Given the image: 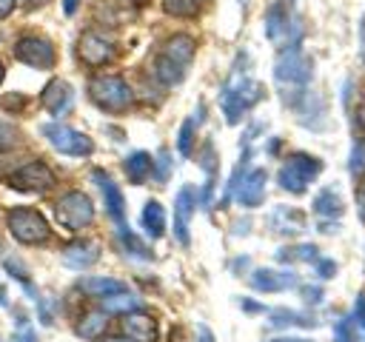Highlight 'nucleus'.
<instances>
[{"label":"nucleus","instance_id":"f257e3e1","mask_svg":"<svg viewBox=\"0 0 365 342\" xmlns=\"http://www.w3.org/2000/svg\"><path fill=\"white\" fill-rule=\"evenodd\" d=\"M194 51H197V43H194L191 34H182V31L171 34L160 46V51L154 57V77H157V83H163V86L182 83L185 74H188V66L194 60Z\"/></svg>","mask_w":365,"mask_h":342},{"label":"nucleus","instance_id":"f03ea898","mask_svg":"<svg viewBox=\"0 0 365 342\" xmlns=\"http://www.w3.org/2000/svg\"><path fill=\"white\" fill-rule=\"evenodd\" d=\"M265 37L277 46V48H288L297 46L302 37V26H299V14L294 0H277L268 6L265 11Z\"/></svg>","mask_w":365,"mask_h":342},{"label":"nucleus","instance_id":"7ed1b4c3","mask_svg":"<svg viewBox=\"0 0 365 342\" xmlns=\"http://www.w3.org/2000/svg\"><path fill=\"white\" fill-rule=\"evenodd\" d=\"M88 100L106 114H123L134 103L131 86L117 74H100L88 83Z\"/></svg>","mask_w":365,"mask_h":342},{"label":"nucleus","instance_id":"20e7f679","mask_svg":"<svg viewBox=\"0 0 365 342\" xmlns=\"http://www.w3.org/2000/svg\"><path fill=\"white\" fill-rule=\"evenodd\" d=\"M314 77V60L302 51V46H288V48H279V57L274 63V80L285 88H305Z\"/></svg>","mask_w":365,"mask_h":342},{"label":"nucleus","instance_id":"39448f33","mask_svg":"<svg viewBox=\"0 0 365 342\" xmlns=\"http://www.w3.org/2000/svg\"><path fill=\"white\" fill-rule=\"evenodd\" d=\"M262 100V86L251 77H240L234 80L231 86H225L222 97H220V105H222V114H225V123L228 125H237L242 123V117Z\"/></svg>","mask_w":365,"mask_h":342},{"label":"nucleus","instance_id":"423d86ee","mask_svg":"<svg viewBox=\"0 0 365 342\" xmlns=\"http://www.w3.org/2000/svg\"><path fill=\"white\" fill-rule=\"evenodd\" d=\"M6 225L20 245H46L51 239V228L37 208H26V205L11 208L6 214Z\"/></svg>","mask_w":365,"mask_h":342},{"label":"nucleus","instance_id":"0eeeda50","mask_svg":"<svg viewBox=\"0 0 365 342\" xmlns=\"http://www.w3.org/2000/svg\"><path fill=\"white\" fill-rule=\"evenodd\" d=\"M319 174H322V160H317V157L299 151V154H291V157L282 162V168H279V174H277V182H279V188L288 191V194H305L308 185H311Z\"/></svg>","mask_w":365,"mask_h":342},{"label":"nucleus","instance_id":"6e6552de","mask_svg":"<svg viewBox=\"0 0 365 342\" xmlns=\"http://www.w3.org/2000/svg\"><path fill=\"white\" fill-rule=\"evenodd\" d=\"M54 219L66 231H83L94 219V202H91V197L83 194V191H66L54 202Z\"/></svg>","mask_w":365,"mask_h":342},{"label":"nucleus","instance_id":"1a4fd4ad","mask_svg":"<svg viewBox=\"0 0 365 342\" xmlns=\"http://www.w3.org/2000/svg\"><path fill=\"white\" fill-rule=\"evenodd\" d=\"M14 57L29 66V68H37V71H46V68H54L57 63V48L48 37L43 34H23L17 37L14 43Z\"/></svg>","mask_w":365,"mask_h":342},{"label":"nucleus","instance_id":"9d476101","mask_svg":"<svg viewBox=\"0 0 365 342\" xmlns=\"http://www.w3.org/2000/svg\"><path fill=\"white\" fill-rule=\"evenodd\" d=\"M40 134L51 142V148H57L66 157H88L94 151L91 137H86L83 131L68 128L63 123H46V125H40Z\"/></svg>","mask_w":365,"mask_h":342},{"label":"nucleus","instance_id":"9b49d317","mask_svg":"<svg viewBox=\"0 0 365 342\" xmlns=\"http://www.w3.org/2000/svg\"><path fill=\"white\" fill-rule=\"evenodd\" d=\"M6 182L14 188V191H29V194H40V191H48L54 185V171L43 162V160H31V162H23L17 165Z\"/></svg>","mask_w":365,"mask_h":342},{"label":"nucleus","instance_id":"f8f14e48","mask_svg":"<svg viewBox=\"0 0 365 342\" xmlns=\"http://www.w3.org/2000/svg\"><path fill=\"white\" fill-rule=\"evenodd\" d=\"M77 57L86 66L100 68V66H106V63L114 60V46L103 34H97V31H83L80 40H77Z\"/></svg>","mask_w":365,"mask_h":342},{"label":"nucleus","instance_id":"ddd939ff","mask_svg":"<svg viewBox=\"0 0 365 342\" xmlns=\"http://www.w3.org/2000/svg\"><path fill=\"white\" fill-rule=\"evenodd\" d=\"M194 208H197V191L191 185H182L177 191V200H174V237L180 245H188L191 242V217H194Z\"/></svg>","mask_w":365,"mask_h":342},{"label":"nucleus","instance_id":"4468645a","mask_svg":"<svg viewBox=\"0 0 365 342\" xmlns=\"http://www.w3.org/2000/svg\"><path fill=\"white\" fill-rule=\"evenodd\" d=\"M91 177H94V182H97L100 194H103V202H106L108 217L117 222V228H120V225H125V200H123L120 185H117V182H114L103 168H94V171H91Z\"/></svg>","mask_w":365,"mask_h":342},{"label":"nucleus","instance_id":"2eb2a0df","mask_svg":"<svg viewBox=\"0 0 365 342\" xmlns=\"http://www.w3.org/2000/svg\"><path fill=\"white\" fill-rule=\"evenodd\" d=\"M265 185H268V171L265 168H251L237 185V202L242 208H257L265 200Z\"/></svg>","mask_w":365,"mask_h":342},{"label":"nucleus","instance_id":"dca6fc26","mask_svg":"<svg viewBox=\"0 0 365 342\" xmlns=\"http://www.w3.org/2000/svg\"><path fill=\"white\" fill-rule=\"evenodd\" d=\"M251 288L259 294H277V291H288L297 285V274L291 271H274V268H257L248 276Z\"/></svg>","mask_w":365,"mask_h":342},{"label":"nucleus","instance_id":"f3484780","mask_svg":"<svg viewBox=\"0 0 365 342\" xmlns=\"http://www.w3.org/2000/svg\"><path fill=\"white\" fill-rule=\"evenodd\" d=\"M43 105H46V111H48L51 117H63V114L74 105V88H71L66 80L54 77V80L46 83V88H43Z\"/></svg>","mask_w":365,"mask_h":342},{"label":"nucleus","instance_id":"a211bd4d","mask_svg":"<svg viewBox=\"0 0 365 342\" xmlns=\"http://www.w3.org/2000/svg\"><path fill=\"white\" fill-rule=\"evenodd\" d=\"M100 259V245L94 239H74L63 248V262L74 271H86Z\"/></svg>","mask_w":365,"mask_h":342},{"label":"nucleus","instance_id":"6ab92c4d","mask_svg":"<svg viewBox=\"0 0 365 342\" xmlns=\"http://www.w3.org/2000/svg\"><path fill=\"white\" fill-rule=\"evenodd\" d=\"M123 333L134 342H157V322L143 311H128L123 319Z\"/></svg>","mask_w":365,"mask_h":342},{"label":"nucleus","instance_id":"aec40b11","mask_svg":"<svg viewBox=\"0 0 365 342\" xmlns=\"http://www.w3.org/2000/svg\"><path fill=\"white\" fill-rule=\"evenodd\" d=\"M268 225H271L277 234L291 237V234H299V231L305 228V214L297 211V208H291V205H277V208L271 211V217H268Z\"/></svg>","mask_w":365,"mask_h":342},{"label":"nucleus","instance_id":"412c9836","mask_svg":"<svg viewBox=\"0 0 365 342\" xmlns=\"http://www.w3.org/2000/svg\"><path fill=\"white\" fill-rule=\"evenodd\" d=\"M123 171H125V177H128L134 185H143V182L151 177V171H154V160H151L148 151H131V154L123 160Z\"/></svg>","mask_w":365,"mask_h":342},{"label":"nucleus","instance_id":"4be33fe9","mask_svg":"<svg viewBox=\"0 0 365 342\" xmlns=\"http://www.w3.org/2000/svg\"><path fill=\"white\" fill-rule=\"evenodd\" d=\"M342 211H345V205H342V197L336 194V188H322V191L314 197V214H317L319 219L334 222V219L342 217Z\"/></svg>","mask_w":365,"mask_h":342},{"label":"nucleus","instance_id":"5701e85b","mask_svg":"<svg viewBox=\"0 0 365 342\" xmlns=\"http://www.w3.org/2000/svg\"><path fill=\"white\" fill-rule=\"evenodd\" d=\"M140 225L151 239H160L165 234V208L157 200H148L140 211Z\"/></svg>","mask_w":365,"mask_h":342},{"label":"nucleus","instance_id":"b1692460","mask_svg":"<svg viewBox=\"0 0 365 342\" xmlns=\"http://www.w3.org/2000/svg\"><path fill=\"white\" fill-rule=\"evenodd\" d=\"M77 285H80V291H83L86 296H97V299H106V296H111V294L125 291V282H120V279H114V276H83Z\"/></svg>","mask_w":365,"mask_h":342},{"label":"nucleus","instance_id":"393cba45","mask_svg":"<svg viewBox=\"0 0 365 342\" xmlns=\"http://www.w3.org/2000/svg\"><path fill=\"white\" fill-rule=\"evenodd\" d=\"M200 120H202V108H197V111H194L188 120H182V125H180V134H177V151H180L182 157H191V151H194V134H197Z\"/></svg>","mask_w":365,"mask_h":342},{"label":"nucleus","instance_id":"a878e982","mask_svg":"<svg viewBox=\"0 0 365 342\" xmlns=\"http://www.w3.org/2000/svg\"><path fill=\"white\" fill-rule=\"evenodd\" d=\"M106 328H108V319H106L103 311H91V314H86V316L77 319V325H74L77 336H83V339H97Z\"/></svg>","mask_w":365,"mask_h":342},{"label":"nucleus","instance_id":"bb28decb","mask_svg":"<svg viewBox=\"0 0 365 342\" xmlns=\"http://www.w3.org/2000/svg\"><path fill=\"white\" fill-rule=\"evenodd\" d=\"M317 256H319V248L314 242H299L277 251V262H314Z\"/></svg>","mask_w":365,"mask_h":342},{"label":"nucleus","instance_id":"cd10ccee","mask_svg":"<svg viewBox=\"0 0 365 342\" xmlns=\"http://www.w3.org/2000/svg\"><path fill=\"white\" fill-rule=\"evenodd\" d=\"M271 325H274V328H288V325L314 328L317 319L308 316V314H297V311H291V308H277V311H271Z\"/></svg>","mask_w":365,"mask_h":342},{"label":"nucleus","instance_id":"c85d7f7f","mask_svg":"<svg viewBox=\"0 0 365 342\" xmlns=\"http://www.w3.org/2000/svg\"><path fill=\"white\" fill-rule=\"evenodd\" d=\"M3 268H6V274H11L20 285H23V291L26 294H31V299L37 302L40 299V294H37V288H34V282H31V274L26 271V265L17 259V256H9V259H3Z\"/></svg>","mask_w":365,"mask_h":342},{"label":"nucleus","instance_id":"c756f323","mask_svg":"<svg viewBox=\"0 0 365 342\" xmlns=\"http://www.w3.org/2000/svg\"><path fill=\"white\" fill-rule=\"evenodd\" d=\"M103 308L108 314H128V311H137L140 308V299L131 294V291H120V294H111L103 299Z\"/></svg>","mask_w":365,"mask_h":342},{"label":"nucleus","instance_id":"7c9ffc66","mask_svg":"<svg viewBox=\"0 0 365 342\" xmlns=\"http://www.w3.org/2000/svg\"><path fill=\"white\" fill-rule=\"evenodd\" d=\"M163 11L171 17H194L202 9V0H160Z\"/></svg>","mask_w":365,"mask_h":342},{"label":"nucleus","instance_id":"2f4dec72","mask_svg":"<svg viewBox=\"0 0 365 342\" xmlns=\"http://www.w3.org/2000/svg\"><path fill=\"white\" fill-rule=\"evenodd\" d=\"M117 234H120V242H123V248H125L131 256H140V259H151V251L143 245V239H137V237L128 231V225H120V228H117Z\"/></svg>","mask_w":365,"mask_h":342},{"label":"nucleus","instance_id":"473e14b6","mask_svg":"<svg viewBox=\"0 0 365 342\" xmlns=\"http://www.w3.org/2000/svg\"><path fill=\"white\" fill-rule=\"evenodd\" d=\"M348 171H351L354 177H362V174H365V140H362V137L354 140V145H351V154H348Z\"/></svg>","mask_w":365,"mask_h":342},{"label":"nucleus","instance_id":"72a5a7b5","mask_svg":"<svg viewBox=\"0 0 365 342\" xmlns=\"http://www.w3.org/2000/svg\"><path fill=\"white\" fill-rule=\"evenodd\" d=\"M354 328H356L354 319H351V316H342V319L334 325V339H336V342H359Z\"/></svg>","mask_w":365,"mask_h":342},{"label":"nucleus","instance_id":"f704fd0d","mask_svg":"<svg viewBox=\"0 0 365 342\" xmlns=\"http://www.w3.org/2000/svg\"><path fill=\"white\" fill-rule=\"evenodd\" d=\"M151 174L157 177V182H165V180L171 177V157H168V151H160V157H157Z\"/></svg>","mask_w":365,"mask_h":342},{"label":"nucleus","instance_id":"c9c22d12","mask_svg":"<svg viewBox=\"0 0 365 342\" xmlns=\"http://www.w3.org/2000/svg\"><path fill=\"white\" fill-rule=\"evenodd\" d=\"M314 268H317V276H322V279H331L336 274V262L334 259H325V256H317L314 259Z\"/></svg>","mask_w":365,"mask_h":342},{"label":"nucleus","instance_id":"e433bc0d","mask_svg":"<svg viewBox=\"0 0 365 342\" xmlns=\"http://www.w3.org/2000/svg\"><path fill=\"white\" fill-rule=\"evenodd\" d=\"M299 294H302V299H305L308 305H319V302H322V296H325V294H322V288H317V285H302V288H299Z\"/></svg>","mask_w":365,"mask_h":342},{"label":"nucleus","instance_id":"4c0bfd02","mask_svg":"<svg viewBox=\"0 0 365 342\" xmlns=\"http://www.w3.org/2000/svg\"><path fill=\"white\" fill-rule=\"evenodd\" d=\"M351 319H354V325H356V328H362V331H365V294H359V296H356V302H354V316H351Z\"/></svg>","mask_w":365,"mask_h":342},{"label":"nucleus","instance_id":"58836bf2","mask_svg":"<svg viewBox=\"0 0 365 342\" xmlns=\"http://www.w3.org/2000/svg\"><path fill=\"white\" fill-rule=\"evenodd\" d=\"M356 211H359V219L365 222V182L356 188Z\"/></svg>","mask_w":365,"mask_h":342},{"label":"nucleus","instance_id":"ea45409f","mask_svg":"<svg viewBox=\"0 0 365 342\" xmlns=\"http://www.w3.org/2000/svg\"><path fill=\"white\" fill-rule=\"evenodd\" d=\"M11 342H37V336H34V331L31 328H23V331H17L14 333V339Z\"/></svg>","mask_w":365,"mask_h":342},{"label":"nucleus","instance_id":"a19ab883","mask_svg":"<svg viewBox=\"0 0 365 342\" xmlns=\"http://www.w3.org/2000/svg\"><path fill=\"white\" fill-rule=\"evenodd\" d=\"M17 9V0H0V20L11 17V11Z\"/></svg>","mask_w":365,"mask_h":342},{"label":"nucleus","instance_id":"79ce46f5","mask_svg":"<svg viewBox=\"0 0 365 342\" xmlns=\"http://www.w3.org/2000/svg\"><path fill=\"white\" fill-rule=\"evenodd\" d=\"M197 342H214V333L208 325H197Z\"/></svg>","mask_w":365,"mask_h":342},{"label":"nucleus","instance_id":"37998d69","mask_svg":"<svg viewBox=\"0 0 365 342\" xmlns=\"http://www.w3.org/2000/svg\"><path fill=\"white\" fill-rule=\"evenodd\" d=\"M77 9H80V0H63V14L66 17H74Z\"/></svg>","mask_w":365,"mask_h":342},{"label":"nucleus","instance_id":"c03bdc74","mask_svg":"<svg viewBox=\"0 0 365 342\" xmlns=\"http://www.w3.org/2000/svg\"><path fill=\"white\" fill-rule=\"evenodd\" d=\"M48 0H17V6H23V9H40V6H46Z\"/></svg>","mask_w":365,"mask_h":342},{"label":"nucleus","instance_id":"a18cd8bd","mask_svg":"<svg viewBox=\"0 0 365 342\" xmlns=\"http://www.w3.org/2000/svg\"><path fill=\"white\" fill-rule=\"evenodd\" d=\"M242 311H251V314H259V311H262V305H259V302H248V299H242Z\"/></svg>","mask_w":365,"mask_h":342},{"label":"nucleus","instance_id":"49530a36","mask_svg":"<svg viewBox=\"0 0 365 342\" xmlns=\"http://www.w3.org/2000/svg\"><path fill=\"white\" fill-rule=\"evenodd\" d=\"M171 342H185V333H182V328H180V325H174V328H171Z\"/></svg>","mask_w":365,"mask_h":342},{"label":"nucleus","instance_id":"de8ad7c7","mask_svg":"<svg viewBox=\"0 0 365 342\" xmlns=\"http://www.w3.org/2000/svg\"><path fill=\"white\" fill-rule=\"evenodd\" d=\"M271 342H311V339H297V336H279V339H271Z\"/></svg>","mask_w":365,"mask_h":342},{"label":"nucleus","instance_id":"09e8293b","mask_svg":"<svg viewBox=\"0 0 365 342\" xmlns=\"http://www.w3.org/2000/svg\"><path fill=\"white\" fill-rule=\"evenodd\" d=\"M100 342H134V339H128V336H108V339H100Z\"/></svg>","mask_w":365,"mask_h":342},{"label":"nucleus","instance_id":"8fccbe9b","mask_svg":"<svg viewBox=\"0 0 365 342\" xmlns=\"http://www.w3.org/2000/svg\"><path fill=\"white\" fill-rule=\"evenodd\" d=\"M9 302V291H6V285H0V305H6Z\"/></svg>","mask_w":365,"mask_h":342},{"label":"nucleus","instance_id":"3c124183","mask_svg":"<svg viewBox=\"0 0 365 342\" xmlns=\"http://www.w3.org/2000/svg\"><path fill=\"white\" fill-rule=\"evenodd\" d=\"M356 120H359V128H365V103H362V108H359V117H356Z\"/></svg>","mask_w":365,"mask_h":342},{"label":"nucleus","instance_id":"603ef678","mask_svg":"<svg viewBox=\"0 0 365 342\" xmlns=\"http://www.w3.org/2000/svg\"><path fill=\"white\" fill-rule=\"evenodd\" d=\"M3 80H6V66H3V60H0V86H3Z\"/></svg>","mask_w":365,"mask_h":342}]
</instances>
